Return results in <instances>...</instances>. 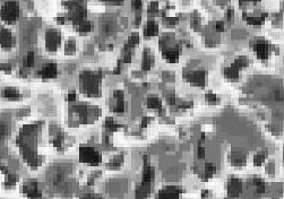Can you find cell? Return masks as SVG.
I'll return each instance as SVG.
<instances>
[{"mask_svg":"<svg viewBox=\"0 0 284 199\" xmlns=\"http://www.w3.org/2000/svg\"><path fill=\"white\" fill-rule=\"evenodd\" d=\"M100 79L101 72L94 74L91 72H84L80 75L83 91L89 96H96L100 91Z\"/></svg>","mask_w":284,"mask_h":199,"instance_id":"1","label":"cell"},{"mask_svg":"<svg viewBox=\"0 0 284 199\" xmlns=\"http://www.w3.org/2000/svg\"><path fill=\"white\" fill-rule=\"evenodd\" d=\"M79 161L91 167H96L102 162V155L100 151L93 146L82 145L79 147Z\"/></svg>","mask_w":284,"mask_h":199,"instance_id":"2","label":"cell"},{"mask_svg":"<svg viewBox=\"0 0 284 199\" xmlns=\"http://www.w3.org/2000/svg\"><path fill=\"white\" fill-rule=\"evenodd\" d=\"M0 17L8 23L18 19V17H19L18 3L16 1H8V2L5 3L0 9Z\"/></svg>","mask_w":284,"mask_h":199,"instance_id":"3","label":"cell"},{"mask_svg":"<svg viewBox=\"0 0 284 199\" xmlns=\"http://www.w3.org/2000/svg\"><path fill=\"white\" fill-rule=\"evenodd\" d=\"M22 191L23 193H25L30 199H41L42 198V192L38 189V181L34 179L27 180L26 182H24L22 186Z\"/></svg>","mask_w":284,"mask_h":199,"instance_id":"4","label":"cell"},{"mask_svg":"<svg viewBox=\"0 0 284 199\" xmlns=\"http://www.w3.org/2000/svg\"><path fill=\"white\" fill-rule=\"evenodd\" d=\"M182 188L179 186H165L157 192L156 199H180Z\"/></svg>","mask_w":284,"mask_h":199,"instance_id":"5","label":"cell"},{"mask_svg":"<svg viewBox=\"0 0 284 199\" xmlns=\"http://www.w3.org/2000/svg\"><path fill=\"white\" fill-rule=\"evenodd\" d=\"M61 42V35L56 30H48L45 34V48L48 51H56Z\"/></svg>","mask_w":284,"mask_h":199,"instance_id":"6","label":"cell"},{"mask_svg":"<svg viewBox=\"0 0 284 199\" xmlns=\"http://www.w3.org/2000/svg\"><path fill=\"white\" fill-rule=\"evenodd\" d=\"M184 76L190 83L203 86L205 84V79H206V72L205 70H190L188 72H185Z\"/></svg>","mask_w":284,"mask_h":199,"instance_id":"7","label":"cell"},{"mask_svg":"<svg viewBox=\"0 0 284 199\" xmlns=\"http://www.w3.org/2000/svg\"><path fill=\"white\" fill-rule=\"evenodd\" d=\"M242 192V182L241 180L237 178H230L228 182V193L229 197L231 198H236L240 196V193Z\"/></svg>","mask_w":284,"mask_h":199,"instance_id":"8","label":"cell"},{"mask_svg":"<svg viewBox=\"0 0 284 199\" xmlns=\"http://www.w3.org/2000/svg\"><path fill=\"white\" fill-rule=\"evenodd\" d=\"M254 49H255V51H256V53H257L258 58H261V59H266L267 57H268L269 44L266 41H264V40L257 41L255 43Z\"/></svg>","mask_w":284,"mask_h":199,"instance_id":"9","label":"cell"},{"mask_svg":"<svg viewBox=\"0 0 284 199\" xmlns=\"http://www.w3.org/2000/svg\"><path fill=\"white\" fill-rule=\"evenodd\" d=\"M38 75L41 76L42 78L48 79V78H54L57 76V65L56 63H48L45 65L43 68L38 72Z\"/></svg>","mask_w":284,"mask_h":199,"instance_id":"10","label":"cell"},{"mask_svg":"<svg viewBox=\"0 0 284 199\" xmlns=\"http://www.w3.org/2000/svg\"><path fill=\"white\" fill-rule=\"evenodd\" d=\"M13 43V37L10 31L6 27L0 26V45L3 48H10Z\"/></svg>","mask_w":284,"mask_h":199,"instance_id":"11","label":"cell"},{"mask_svg":"<svg viewBox=\"0 0 284 199\" xmlns=\"http://www.w3.org/2000/svg\"><path fill=\"white\" fill-rule=\"evenodd\" d=\"M3 96L8 100H19L22 97V94L15 87H5L3 91Z\"/></svg>","mask_w":284,"mask_h":199,"instance_id":"12","label":"cell"},{"mask_svg":"<svg viewBox=\"0 0 284 199\" xmlns=\"http://www.w3.org/2000/svg\"><path fill=\"white\" fill-rule=\"evenodd\" d=\"M154 62V59H153V56L152 53L150 52L148 49H145L144 50V53H143V61H142V68L144 70H150L152 68Z\"/></svg>","mask_w":284,"mask_h":199,"instance_id":"13","label":"cell"},{"mask_svg":"<svg viewBox=\"0 0 284 199\" xmlns=\"http://www.w3.org/2000/svg\"><path fill=\"white\" fill-rule=\"evenodd\" d=\"M146 104H147V107H150V109H155V110H160V109H162V101H161V98L157 95H155V94H152V95L148 96L147 100H146Z\"/></svg>","mask_w":284,"mask_h":199,"instance_id":"14","label":"cell"},{"mask_svg":"<svg viewBox=\"0 0 284 199\" xmlns=\"http://www.w3.org/2000/svg\"><path fill=\"white\" fill-rule=\"evenodd\" d=\"M179 53H180V50H178V48L166 49L163 51V56L169 62H175L179 58Z\"/></svg>","mask_w":284,"mask_h":199,"instance_id":"15","label":"cell"},{"mask_svg":"<svg viewBox=\"0 0 284 199\" xmlns=\"http://www.w3.org/2000/svg\"><path fill=\"white\" fill-rule=\"evenodd\" d=\"M157 31H159V25L155 21H148L147 24L145 26V30H144V34H145L146 37L148 36H154L157 34Z\"/></svg>","mask_w":284,"mask_h":199,"instance_id":"16","label":"cell"},{"mask_svg":"<svg viewBox=\"0 0 284 199\" xmlns=\"http://www.w3.org/2000/svg\"><path fill=\"white\" fill-rule=\"evenodd\" d=\"M223 72H223L224 76L229 79H238V77H239V69L237 67H234L233 65L226 67Z\"/></svg>","mask_w":284,"mask_h":199,"instance_id":"17","label":"cell"},{"mask_svg":"<svg viewBox=\"0 0 284 199\" xmlns=\"http://www.w3.org/2000/svg\"><path fill=\"white\" fill-rule=\"evenodd\" d=\"M231 162L233 165H243L246 163V155L242 154L241 152L239 153H232L231 154Z\"/></svg>","mask_w":284,"mask_h":199,"instance_id":"18","label":"cell"},{"mask_svg":"<svg viewBox=\"0 0 284 199\" xmlns=\"http://www.w3.org/2000/svg\"><path fill=\"white\" fill-rule=\"evenodd\" d=\"M250 183H251L252 186H255V187H256V190H257L258 193H264V192H265V189H266V187H265V182H264L263 179L258 178V177H254V178L250 180Z\"/></svg>","mask_w":284,"mask_h":199,"instance_id":"19","label":"cell"},{"mask_svg":"<svg viewBox=\"0 0 284 199\" xmlns=\"http://www.w3.org/2000/svg\"><path fill=\"white\" fill-rule=\"evenodd\" d=\"M122 163H124V155L122 154L114 155V156L109 161L108 167H110V169H117V167H120Z\"/></svg>","mask_w":284,"mask_h":199,"instance_id":"20","label":"cell"},{"mask_svg":"<svg viewBox=\"0 0 284 199\" xmlns=\"http://www.w3.org/2000/svg\"><path fill=\"white\" fill-rule=\"evenodd\" d=\"M6 175H7V177H6V182H5V186H6L7 188L15 186L16 182H17L18 179H19L18 174H16V173H10V172H9L8 174H6Z\"/></svg>","mask_w":284,"mask_h":199,"instance_id":"21","label":"cell"},{"mask_svg":"<svg viewBox=\"0 0 284 199\" xmlns=\"http://www.w3.org/2000/svg\"><path fill=\"white\" fill-rule=\"evenodd\" d=\"M216 172V167L214 165V164L212 163H205V167H204V177L206 179L210 178V177H213L214 173Z\"/></svg>","mask_w":284,"mask_h":199,"instance_id":"22","label":"cell"},{"mask_svg":"<svg viewBox=\"0 0 284 199\" xmlns=\"http://www.w3.org/2000/svg\"><path fill=\"white\" fill-rule=\"evenodd\" d=\"M104 125H105V128L110 131H115L119 127H121V126L118 125V123L114 121V119H113L112 117H108L107 119H105Z\"/></svg>","mask_w":284,"mask_h":199,"instance_id":"23","label":"cell"},{"mask_svg":"<svg viewBox=\"0 0 284 199\" xmlns=\"http://www.w3.org/2000/svg\"><path fill=\"white\" fill-rule=\"evenodd\" d=\"M266 157H267V153H266V152H261V153H257V154H255V156H254V164L256 165V167H259V165H261V164L265 162Z\"/></svg>","mask_w":284,"mask_h":199,"instance_id":"24","label":"cell"},{"mask_svg":"<svg viewBox=\"0 0 284 199\" xmlns=\"http://www.w3.org/2000/svg\"><path fill=\"white\" fill-rule=\"evenodd\" d=\"M232 65H233L234 67H237L238 69L242 68V67L248 65V58L245 56H239L238 58H236V60L233 61Z\"/></svg>","mask_w":284,"mask_h":199,"instance_id":"25","label":"cell"},{"mask_svg":"<svg viewBox=\"0 0 284 199\" xmlns=\"http://www.w3.org/2000/svg\"><path fill=\"white\" fill-rule=\"evenodd\" d=\"M139 43V35L137 33H131V35L129 36L127 43H126V48H133L135 45H137Z\"/></svg>","mask_w":284,"mask_h":199,"instance_id":"26","label":"cell"},{"mask_svg":"<svg viewBox=\"0 0 284 199\" xmlns=\"http://www.w3.org/2000/svg\"><path fill=\"white\" fill-rule=\"evenodd\" d=\"M77 27H78L77 30L79 31L80 33H87L92 30V23L89 21H83L82 23L77 25Z\"/></svg>","mask_w":284,"mask_h":199,"instance_id":"27","label":"cell"},{"mask_svg":"<svg viewBox=\"0 0 284 199\" xmlns=\"http://www.w3.org/2000/svg\"><path fill=\"white\" fill-rule=\"evenodd\" d=\"M76 51V43L74 40H68L65 45V52L66 54H73Z\"/></svg>","mask_w":284,"mask_h":199,"instance_id":"28","label":"cell"},{"mask_svg":"<svg viewBox=\"0 0 284 199\" xmlns=\"http://www.w3.org/2000/svg\"><path fill=\"white\" fill-rule=\"evenodd\" d=\"M63 142H65V136H63L62 132H58V134L56 135V137L52 139V144H53L54 147H60V146H62Z\"/></svg>","mask_w":284,"mask_h":199,"instance_id":"29","label":"cell"},{"mask_svg":"<svg viewBox=\"0 0 284 199\" xmlns=\"http://www.w3.org/2000/svg\"><path fill=\"white\" fill-rule=\"evenodd\" d=\"M34 60H35L34 53H33V52H28V53L26 54L25 60H24V65H25V67H32V66L34 65Z\"/></svg>","mask_w":284,"mask_h":199,"instance_id":"30","label":"cell"},{"mask_svg":"<svg viewBox=\"0 0 284 199\" xmlns=\"http://www.w3.org/2000/svg\"><path fill=\"white\" fill-rule=\"evenodd\" d=\"M113 111L114 112H124V100H117V103L114 104L113 107Z\"/></svg>","mask_w":284,"mask_h":199,"instance_id":"31","label":"cell"},{"mask_svg":"<svg viewBox=\"0 0 284 199\" xmlns=\"http://www.w3.org/2000/svg\"><path fill=\"white\" fill-rule=\"evenodd\" d=\"M100 174H101V171H94V172L89 177V179H87V184H89V186L94 184L95 180H96V178H98Z\"/></svg>","mask_w":284,"mask_h":199,"instance_id":"32","label":"cell"},{"mask_svg":"<svg viewBox=\"0 0 284 199\" xmlns=\"http://www.w3.org/2000/svg\"><path fill=\"white\" fill-rule=\"evenodd\" d=\"M80 199H103V197L99 193H85L84 196L80 197Z\"/></svg>","mask_w":284,"mask_h":199,"instance_id":"33","label":"cell"},{"mask_svg":"<svg viewBox=\"0 0 284 199\" xmlns=\"http://www.w3.org/2000/svg\"><path fill=\"white\" fill-rule=\"evenodd\" d=\"M124 93L121 89H114L113 91V97L115 100H124Z\"/></svg>","mask_w":284,"mask_h":199,"instance_id":"34","label":"cell"},{"mask_svg":"<svg viewBox=\"0 0 284 199\" xmlns=\"http://www.w3.org/2000/svg\"><path fill=\"white\" fill-rule=\"evenodd\" d=\"M157 10H159V3L156 2V1H153V2L150 5V7H148V12L150 14H155V12H157Z\"/></svg>","mask_w":284,"mask_h":199,"instance_id":"35","label":"cell"},{"mask_svg":"<svg viewBox=\"0 0 284 199\" xmlns=\"http://www.w3.org/2000/svg\"><path fill=\"white\" fill-rule=\"evenodd\" d=\"M205 97H206V100L210 102H216V100H217V96H216V94L213 92H207L205 94Z\"/></svg>","mask_w":284,"mask_h":199,"instance_id":"36","label":"cell"},{"mask_svg":"<svg viewBox=\"0 0 284 199\" xmlns=\"http://www.w3.org/2000/svg\"><path fill=\"white\" fill-rule=\"evenodd\" d=\"M205 153H206V149L203 145L198 146V149H197V154H198L199 158H204L205 157Z\"/></svg>","mask_w":284,"mask_h":199,"instance_id":"37","label":"cell"},{"mask_svg":"<svg viewBox=\"0 0 284 199\" xmlns=\"http://www.w3.org/2000/svg\"><path fill=\"white\" fill-rule=\"evenodd\" d=\"M166 101H168L169 104H175V102H177L175 94H168V95H166Z\"/></svg>","mask_w":284,"mask_h":199,"instance_id":"38","label":"cell"},{"mask_svg":"<svg viewBox=\"0 0 284 199\" xmlns=\"http://www.w3.org/2000/svg\"><path fill=\"white\" fill-rule=\"evenodd\" d=\"M150 121H151V117H144V118L142 119V127L146 128Z\"/></svg>","mask_w":284,"mask_h":199,"instance_id":"39","label":"cell"},{"mask_svg":"<svg viewBox=\"0 0 284 199\" xmlns=\"http://www.w3.org/2000/svg\"><path fill=\"white\" fill-rule=\"evenodd\" d=\"M215 27H216V31H219V32L224 31V23H223V22H217Z\"/></svg>","mask_w":284,"mask_h":199,"instance_id":"40","label":"cell"},{"mask_svg":"<svg viewBox=\"0 0 284 199\" xmlns=\"http://www.w3.org/2000/svg\"><path fill=\"white\" fill-rule=\"evenodd\" d=\"M67 100H68V101H75V100H76V93L75 92L68 93V95H67Z\"/></svg>","mask_w":284,"mask_h":199,"instance_id":"41","label":"cell"},{"mask_svg":"<svg viewBox=\"0 0 284 199\" xmlns=\"http://www.w3.org/2000/svg\"><path fill=\"white\" fill-rule=\"evenodd\" d=\"M130 60H131V53H126L124 54V63H129L130 62Z\"/></svg>","mask_w":284,"mask_h":199,"instance_id":"42","label":"cell"},{"mask_svg":"<svg viewBox=\"0 0 284 199\" xmlns=\"http://www.w3.org/2000/svg\"><path fill=\"white\" fill-rule=\"evenodd\" d=\"M0 171H1L3 173H5V174H8V173H9L8 167H5V165H1V164H0Z\"/></svg>","mask_w":284,"mask_h":199,"instance_id":"43","label":"cell"},{"mask_svg":"<svg viewBox=\"0 0 284 199\" xmlns=\"http://www.w3.org/2000/svg\"><path fill=\"white\" fill-rule=\"evenodd\" d=\"M57 23H58V24H63V23H65V18H63V17H58V18H57Z\"/></svg>","mask_w":284,"mask_h":199,"instance_id":"44","label":"cell"},{"mask_svg":"<svg viewBox=\"0 0 284 199\" xmlns=\"http://www.w3.org/2000/svg\"><path fill=\"white\" fill-rule=\"evenodd\" d=\"M201 197H203V199H205V197L207 198L208 197V190H206V189L203 190V192H201Z\"/></svg>","mask_w":284,"mask_h":199,"instance_id":"45","label":"cell"},{"mask_svg":"<svg viewBox=\"0 0 284 199\" xmlns=\"http://www.w3.org/2000/svg\"><path fill=\"white\" fill-rule=\"evenodd\" d=\"M103 1H112V2H120L121 0H103Z\"/></svg>","mask_w":284,"mask_h":199,"instance_id":"46","label":"cell"},{"mask_svg":"<svg viewBox=\"0 0 284 199\" xmlns=\"http://www.w3.org/2000/svg\"><path fill=\"white\" fill-rule=\"evenodd\" d=\"M3 134V128L1 127V126H0V136H1Z\"/></svg>","mask_w":284,"mask_h":199,"instance_id":"47","label":"cell"}]
</instances>
